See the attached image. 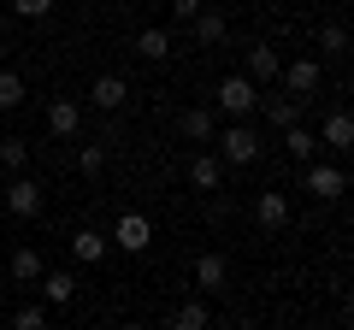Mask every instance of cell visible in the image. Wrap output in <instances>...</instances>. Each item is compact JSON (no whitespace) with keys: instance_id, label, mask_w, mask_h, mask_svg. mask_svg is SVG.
<instances>
[{"instance_id":"cell-19","label":"cell","mask_w":354,"mask_h":330,"mask_svg":"<svg viewBox=\"0 0 354 330\" xmlns=\"http://www.w3.org/2000/svg\"><path fill=\"white\" fill-rule=\"evenodd\" d=\"M266 118H272V124L278 130H290V124H301V101H295V95H283V101H272V95H266Z\"/></svg>"},{"instance_id":"cell-14","label":"cell","mask_w":354,"mask_h":330,"mask_svg":"<svg viewBox=\"0 0 354 330\" xmlns=\"http://www.w3.org/2000/svg\"><path fill=\"white\" fill-rule=\"evenodd\" d=\"M136 53H142V59H153V65L171 59V30H160V24L142 30V36H136Z\"/></svg>"},{"instance_id":"cell-22","label":"cell","mask_w":354,"mask_h":330,"mask_svg":"<svg viewBox=\"0 0 354 330\" xmlns=\"http://www.w3.org/2000/svg\"><path fill=\"white\" fill-rule=\"evenodd\" d=\"M171 330H207V307H201V301L171 307Z\"/></svg>"},{"instance_id":"cell-2","label":"cell","mask_w":354,"mask_h":330,"mask_svg":"<svg viewBox=\"0 0 354 330\" xmlns=\"http://www.w3.org/2000/svg\"><path fill=\"white\" fill-rule=\"evenodd\" d=\"M260 159V136L248 124H225V159L218 165H254Z\"/></svg>"},{"instance_id":"cell-20","label":"cell","mask_w":354,"mask_h":330,"mask_svg":"<svg viewBox=\"0 0 354 330\" xmlns=\"http://www.w3.org/2000/svg\"><path fill=\"white\" fill-rule=\"evenodd\" d=\"M41 295H48L53 307H65L77 295V278H71V271H41Z\"/></svg>"},{"instance_id":"cell-21","label":"cell","mask_w":354,"mask_h":330,"mask_svg":"<svg viewBox=\"0 0 354 330\" xmlns=\"http://www.w3.org/2000/svg\"><path fill=\"white\" fill-rule=\"evenodd\" d=\"M177 130H183L189 142H207V136H213V113H207V106H189V113L177 118Z\"/></svg>"},{"instance_id":"cell-17","label":"cell","mask_w":354,"mask_h":330,"mask_svg":"<svg viewBox=\"0 0 354 330\" xmlns=\"http://www.w3.org/2000/svg\"><path fill=\"white\" fill-rule=\"evenodd\" d=\"M41 271H48L41 248H18V254H12V278H18V283H41Z\"/></svg>"},{"instance_id":"cell-25","label":"cell","mask_w":354,"mask_h":330,"mask_svg":"<svg viewBox=\"0 0 354 330\" xmlns=\"http://www.w3.org/2000/svg\"><path fill=\"white\" fill-rule=\"evenodd\" d=\"M77 165H83V177H101V171H106V148H101V142H88V148L77 153Z\"/></svg>"},{"instance_id":"cell-1","label":"cell","mask_w":354,"mask_h":330,"mask_svg":"<svg viewBox=\"0 0 354 330\" xmlns=\"http://www.w3.org/2000/svg\"><path fill=\"white\" fill-rule=\"evenodd\" d=\"M113 248H124V254H148V242H153V224H148V213H124L113 224Z\"/></svg>"},{"instance_id":"cell-30","label":"cell","mask_w":354,"mask_h":330,"mask_svg":"<svg viewBox=\"0 0 354 330\" xmlns=\"http://www.w3.org/2000/svg\"><path fill=\"white\" fill-rule=\"evenodd\" d=\"M124 330H148V324H124Z\"/></svg>"},{"instance_id":"cell-27","label":"cell","mask_w":354,"mask_h":330,"mask_svg":"<svg viewBox=\"0 0 354 330\" xmlns=\"http://www.w3.org/2000/svg\"><path fill=\"white\" fill-rule=\"evenodd\" d=\"M12 330H48V313H41V307H18V313H12Z\"/></svg>"},{"instance_id":"cell-9","label":"cell","mask_w":354,"mask_h":330,"mask_svg":"<svg viewBox=\"0 0 354 330\" xmlns=\"http://www.w3.org/2000/svg\"><path fill=\"white\" fill-rule=\"evenodd\" d=\"M225 278H230L225 254H201V260H195V283H201L207 295H225Z\"/></svg>"},{"instance_id":"cell-18","label":"cell","mask_w":354,"mask_h":330,"mask_svg":"<svg viewBox=\"0 0 354 330\" xmlns=\"http://www.w3.org/2000/svg\"><path fill=\"white\" fill-rule=\"evenodd\" d=\"M325 148H337V153L354 148V118H348V113H330V118H325Z\"/></svg>"},{"instance_id":"cell-3","label":"cell","mask_w":354,"mask_h":330,"mask_svg":"<svg viewBox=\"0 0 354 330\" xmlns=\"http://www.w3.org/2000/svg\"><path fill=\"white\" fill-rule=\"evenodd\" d=\"M218 106H225L230 118H242V113L260 106V89H254L248 77H225V83H218Z\"/></svg>"},{"instance_id":"cell-23","label":"cell","mask_w":354,"mask_h":330,"mask_svg":"<svg viewBox=\"0 0 354 330\" xmlns=\"http://www.w3.org/2000/svg\"><path fill=\"white\" fill-rule=\"evenodd\" d=\"M0 165H6V171H24V165H30V142L24 136H6V142H0Z\"/></svg>"},{"instance_id":"cell-10","label":"cell","mask_w":354,"mask_h":330,"mask_svg":"<svg viewBox=\"0 0 354 330\" xmlns=\"http://www.w3.org/2000/svg\"><path fill=\"white\" fill-rule=\"evenodd\" d=\"M254 218H260L266 230H283V224H290V201H283L278 189H266L260 201H254Z\"/></svg>"},{"instance_id":"cell-28","label":"cell","mask_w":354,"mask_h":330,"mask_svg":"<svg viewBox=\"0 0 354 330\" xmlns=\"http://www.w3.org/2000/svg\"><path fill=\"white\" fill-rule=\"evenodd\" d=\"M12 12H18V18H48L53 0H12Z\"/></svg>"},{"instance_id":"cell-7","label":"cell","mask_w":354,"mask_h":330,"mask_svg":"<svg viewBox=\"0 0 354 330\" xmlns=\"http://www.w3.org/2000/svg\"><path fill=\"white\" fill-rule=\"evenodd\" d=\"M88 101L101 106V113H118V106L130 101V83H124V77H95V89H88Z\"/></svg>"},{"instance_id":"cell-4","label":"cell","mask_w":354,"mask_h":330,"mask_svg":"<svg viewBox=\"0 0 354 330\" xmlns=\"http://www.w3.org/2000/svg\"><path fill=\"white\" fill-rule=\"evenodd\" d=\"M0 201H6V213H12V218H36V213H41V189H36L30 177L6 183V189H0Z\"/></svg>"},{"instance_id":"cell-8","label":"cell","mask_w":354,"mask_h":330,"mask_svg":"<svg viewBox=\"0 0 354 330\" xmlns=\"http://www.w3.org/2000/svg\"><path fill=\"white\" fill-rule=\"evenodd\" d=\"M278 77H283V83L295 89V101H307V95L319 89V59H295V65H283Z\"/></svg>"},{"instance_id":"cell-11","label":"cell","mask_w":354,"mask_h":330,"mask_svg":"<svg viewBox=\"0 0 354 330\" xmlns=\"http://www.w3.org/2000/svg\"><path fill=\"white\" fill-rule=\"evenodd\" d=\"M77 124H83V106L77 101H53L48 106V130L53 136H77Z\"/></svg>"},{"instance_id":"cell-31","label":"cell","mask_w":354,"mask_h":330,"mask_svg":"<svg viewBox=\"0 0 354 330\" xmlns=\"http://www.w3.org/2000/svg\"><path fill=\"white\" fill-rule=\"evenodd\" d=\"M236 330H254V324H236Z\"/></svg>"},{"instance_id":"cell-26","label":"cell","mask_w":354,"mask_h":330,"mask_svg":"<svg viewBox=\"0 0 354 330\" xmlns=\"http://www.w3.org/2000/svg\"><path fill=\"white\" fill-rule=\"evenodd\" d=\"M319 48H325V53H348V30H342V24H325V30H319Z\"/></svg>"},{"instance_id":"cell-6","label":"cell","mask_w":354,"mask_h":330,"mask_svg":"<svg viewBox=\"0 0 354 330\" xmlns=\"http://www.w3.org/2000/svg\"><path fill=\"white\" fill-rule=\"evenodd\" d=\"M278 71H283V59H278V48H248V83L260 89V83H278Z\"/></svg>"},{"instance_id":"cell-16","label":"cell","mask_w":354,"mask_h":330,"mask_svg":"<svg viewBox=\"0 0 354 330\" xmlns=\"http://www.w3.org/2000/svg\"><path fill=\"white\" fill-rule=\"evenodd\" d=\"M189 24H195V41H201V48H213V41H225V12H207V6H201V12H195L189 18Z\"/></svg>"},{"instance_id":"cell-29","label":"cell","mask_w":354,"mask_h":330,"mask_svg":"<svg viewBox=\"0 0 354 330\" xmlns=\"http://www.w3.org/2000/svg\"><path fill=\"white\" fill-rule=\"evenodd\" d=\"M171 12H177V18H183V24H189V18H195V12H201V0H171Z\"/></svg>"},{"instance_id":"cell-5","label":"cell","mask_w":354,"mask_h":330,"mask_svg":"<svg viewBox=\"0 0 354 330\" xmlns=\"http://www.w3.org/2000/svg\"><path fill=\"white\" fill-rule=\"evenodd\" d=\"M307 189H313L319 195V201H337V195L342 189H348V177H342V165H307Z\"/></svg>"},{"instance_id":"cell-12","label":"cell","mask_w":354,"mask_h":330,"mask_svg":"<svg viewBox=\"0 0 354 330\" xmlns=\"http://www.w3.org/2000/svg\"><path fill=\"white\" fill-rule=\"evenodd\" d=\"M283 148H290V159L313 165V153H319V136H313L307 124H290V130H283Z\"/></svg>"},{"instance_id":"cell-13","label":"cell","mask_w":354,"mask_h":330,"mask_svg":"<svg viewBox=\"0 0 354 330\" xmlns=\"http://www.w3.org/2000/svg\"><path fill=\"white\" fill-rule=\"evenodd\" d=\"M71 254L83 260V266H101V260H106V236H101V230H77V236H71Z\"/></svg>"},{"instance_id":"cell-24","label":"cell","mask_w":354,"mask_h":330,"mask_svg":"<svg viewBox=\"0 0 354 330\" xmlns=\"http://www.w3.org/2000/svg\"><path fill=\"white\" fill-rule=\"evenodd\" d=\"M12 106H24V77L0 71V113H12Z\"/></svg>"},{"instance_id":"cell-15","label":"cell","mask_w":354,"mask_h":330,"mask_svg":"<svg viewBox=\"0 0 354 330\" xmlns=\"http://www.w3.org/2000/svg\"><path fill=\"white\" fill-rule=\"evenodd\" d=\"M189 183H195V189H218V183H225V165H218V153L189 159Z\"/></svg>"}]
</instances>
